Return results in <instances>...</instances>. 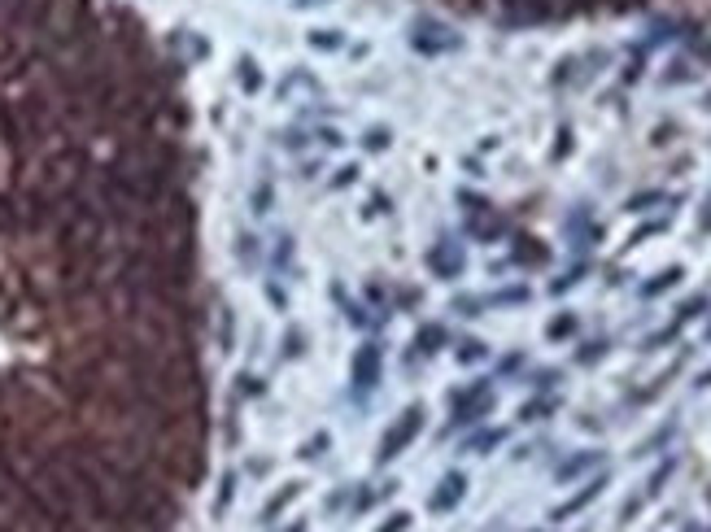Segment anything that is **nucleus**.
I'll use <instances>...</instances> for the list:
<instances>
[{"label": "nucleus", "instance_id": "nucleus-1", "mask_svg": "<svg viewBox=\"0 0 711 532\" xmlns=\"http://www.w3.org/2000/svg\"><path fill=\"white\" fill-rule=\"evenodd\" d=\"M310 44L314 48H341L345 40H341V31H310Z\"/></svg>", "mask_w": 711, "mask_h": 532}]
</instances>
